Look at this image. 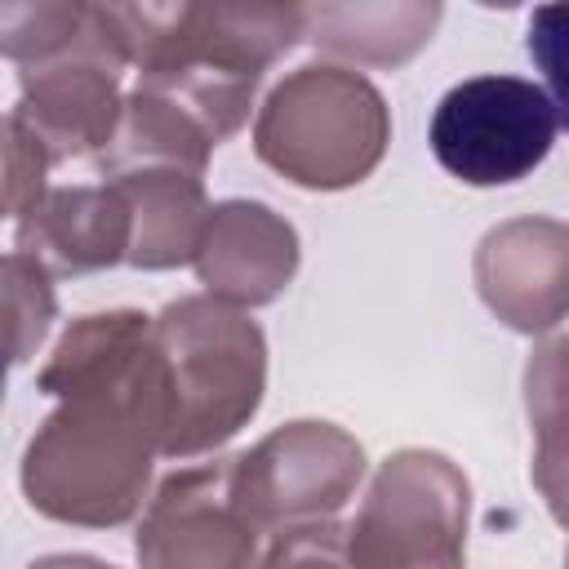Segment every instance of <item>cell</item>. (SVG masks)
<instances>
[{"label": "cell", "mask_w": 569, "mask_h": 569, "mask_svg": "<svg viewBox=\"0 0 569 569\" xmlns=\"http://www.w3.org/2000/svg\"><path fill=\"white\" fill-rule=\"evenodd\" d=\"M160 453L164 400L151 347L142 369L124 382L58 400V409L27 440L22 493L31 511L58 525L116 529L138 516Z\"/></svg>", "instance_id": "cell-1"}, {"label": "cell", "mask_w": 569, "mask_h": 569, "mask_svg": "<svg viewBox=\"0 0 569 569\" xmlns=\"http://www.w3.org/2000/svg\"><path fill=\"white\" fill-rule=\"evenodd\" d=\"M138 84L182 102L222 147L262 71L302 40V4H120Z\"/></svg>", "instance_id": "cell-2"}, {"label": "cell", "mask_w": 569, "mask_h": 569, "mask_svg": "<svg viewBox=\"0 0 569 569\" xmlns=\"http://www.w3.org/2000/svg\"><path fill=\"white\" fill-rule=\"evenodd\" d=\"M164 400V458H200L227 445L262 405L267 338L258 320L213 293H191L151 316Z\"/></svg>", "instance_id": "cell-3"}, {"label": "cell", "mask_w": 569, "mask_h": 569, "mask_svg": "<svg viewBox=\"0 0 569 569\" xmlns=\"http://www.w3.org/2000/svg\"><path fill=\"white\" fill-rule=\"evenodd\" d=\"M391 142L387 98L351 67L307 62L289 71L253 120V156L307 191L365 182Z\"/></svg>", "instance_id": "cell-4"}, {"label": "cell", "mask_w": 569, "mask_h": 569, "mask_svg": "<svg viewBox=\"0 0 569 569\" xmlns=\"http://www.w3.org/2000/svg\"><path fill=\"white\" fill-rule=\"evenodd\" d=\"M471 485L436 449L391 453L347 529L351 569H467Z\"/></svg>", "instance_id": "cell-5"}, {"label": "cell", "mask_w": 569, "mask_h": 569, "mask_svg": "<svg viewBox=\"0 0 569 569\" xmlns=\"http://www.w3.org/2000/svg\"><path fill=\"white\" fill-rule=\"evenodd\" d=\"M129 62L133 49L120 4H89V22L67 49L18 67L22 93L9 116L44 142L53 164L107 151L124 116L120 71Z\"/></svg>", "instance_id": "cell-6"}, {"label": "cell", "mask_w": 569, "mask_h": 569, "mask_svg": "<svg viewBox=\"0 0 569 569\" xmlns=\"http://www.w3.org/2000/svg\"><path fill=\"white\" fill-rule=\"evenodd\" d=\"M556 107L525 76L458 80L431 111V156L467 187H507L529 178L556 142Z\"/></svg>", "instance_id": "cell-7"}, {"label": "cell", "mask_w": 569, "mask_h": 569, "mask_svg": "<svg viewBox=\"0 0 569 569\" xmlns=\"http://www.w3.org/2000/svg\"><path fill=\"white\" fill-rule=\"evenodd\" d=\"M360 480V440L320 418L284 422L267 431L253 449L236 453V493L258 533H284L298 525L329 520L356 493Z\"/></svg>", "instance_id": "cell-8"}, {"label": "cell", "mask_w": 569, "mask_h": 569, "mask_svg": "<svg viewBox=\"0 0 569 569\" xmlns=\"http://www.w3.org/2000/svg\"><path fill=\"white\" fill-rule=\"evenodd\" d=\"M138 569H253L258 525L236 493V458L169 471L133 533Z\"/></svg>", "instance_id": "cell-9"}, {"label": "cell", "mask_w": 569, "mask_h": 569, "mask_svg": "<svg viewBox=\"0 0 569 569\" xmlns=\"http://www.w3.org/2000/svg\"><path fill=\"white\" fill-rule=\"evenodd\" d=\"M480 302L516 333H547L569 316V222L525 213L489 227L471 258Z\"/></svg>", "instance_id": "cell-10"}, {"label": "cell", "mask_w": 569, "mask_h": 569, "mask_svg": "<svg viewBox=\"0 0 569 569\" xmlns=\"http://www.w3.org/2000/svg\"><path fill=\"white\" fill-rule=\"evenodd\" d=\"M298 231L289 218H280L262 200H222L209 209L200 249H196V276L204 293L249 311L276 302L289 280L298 276Z\"/></svg>", "instance_id": "cell-11"}, {"label": "cell", "mask_w": 569, "mask_h": 569, "mask_svg": "<svg viewBox=\"0 0 569 569\" xmlns=\"http://www.w3.org/2000/svg\"><path fill=\"white\" fill-rule=\"evenodd\" d=\"M133 213L116 182L98 187H58L13 222V249L40 258L53 276H84L116 262H129Z\"/></svg>", "instance_id": "cell-12"}, {"label": "cell", "mask_w": 569, "mask_h": 569, "mask_svg": "<svg viewBox=\"0 0 569 569\" xmlns=\"http://www.w3.org/2000/svg\"><path fill=\"white\" fill-rule=\"evenodd\" d=\"M107 182L120 187L133 213V244H129V267L138 271H173L196 262L204 222H209V200L200 173L173 169V164H138L124 173H111Z\"/></svg>", "instance_id": "cell-13"}, {"label": "cell", "mask_w": 569, "mask_h": 569, "mask_svg": "<svg viewBox=\"0 0 569 569\" xmlns=\"http://www.w3.org/2000/svg\"><path fill=\"white\" fill-rule=\"evenodd\" d=\"M440 13H445L440 4H422V0L302 4V40L347 62L400 67L431 40V31L440 27Z\"/></svg>", "instance_id": "cell-14"}, {"label": "cell", "mask_w": 569, "mask_h": 569, "mask_svg": "<svg viewBox=\"0 0 569 569\" xmlns=\"http://www.w3.org/2000/svg\"><path fill=\"white\" fill-rule=\"evenodd\" d=\"M151 351V316L120 307V311H93L67 325V333L53 342L44 369L36 373V387L53 400H67L76 391L124 382L142 369Z\"/></svg>", "instance_id": "cell-15"}, {"label": "cell", "mask_w": 569, "mask_h": 569, "mask_svg": "<svg viewBox=\"0 0 569 569\" xmlns=\"http://www.w3.org/2000/svg\"><path fill=\"white\" fill-rule=\"evenodd\" d=\"M525 413L533 431V489L569 529V333L538 342L525 360Z\"/></svg>", "instance_id": "cell-16"}, {"label": "cell", "mask_w": 569, "mask_h": 569, "mask_svg": "<svg viewBox=\"0 0 569 569\" xmlns=\"http://www.w3.org/2000/svg\"><path fill=\"white\" fill-rule=\"evenodd\" d=\"M53 311H58L53 271L31 253L9 249V258H4V333H9L13 365H27L40 351V342L53 325Z\"/></svg>", "instance_id": "cell-17"}, {"label": "cell", "mask_w": 569, "mask_h": 569, "mask_svg": "<svg viewBox=\"0 0 569 569\" xmlns=\"http://www.w3.org/2000/svg\"><path fill=\"white\" fill-rule=\"evenodd\" d=\"M89 22L84 0H36V4H0V49L13 67L40 62L67 49Z\"/></svg>", "instance_id": "cell-18"}, {"label": "cell", "mask_w": 569, "mask_h": 569, "mask_svg": "<svg viewBox=\"0 0 569 569\" xmlns=\"http://www.w3.org/2000/svg\"><path fill=\"white\" fill-rule=\"evenodd\" d=\"M53 169L44 142L18 124L13 116H4V213L13 222H22L31 209L44 204L49 187H44V173Z\"/></svg>", "instance_id": "cell-19"}, {"label": "cell", "mask_w": 569, "mask_h": 569, "mask_svg": "<svg viewBox=\"0 0 569 569\" xmlns=\"http://www.w3.org/2000/svg\"><path fill=\"white\" fill-rule=\"evenodd\" d=\"M525 49L547 80V98L556 107V120L569 129V0L565 4H538L529 13Z\"/></svg>", "instance_id": "cell-20"}, {"label": "cell", "mask_w": 569, "mask_h": 569, "mask_svg": "<svg viewBox=\"0 0 569 569\" xmlns=\"http://www.w3.org/2000/svg\"><path fill=\"white\" fill-rule=\"evenodd\" d=\"M262 569H351L347 529L333 520L284 529V533H276L271 551L262 556Z\"/></svg>", "instance_id": "cell-21"}, {"label": "cell", "mask_w": 569, "mask_h": 569, "mask_svg": "<svg viewBox=\"0 0 569 569\" xmlns=\"http://www.w3.org/2000/svg\"><path fill=\"white\" fill-rule=\"evenodd\" d=\"M27 569H116V565H107V560H98V556L62 551V556H40V560H31Z\"/></svg>", "instance_id": "cell-22"}, {"label": "cell", "mask_w": 569, "mask_h": 569, "mask_svg": "<svg viewBox=\"0 0 569 569\" xmlns=\"http://www.w3.org/2000/svg\"><path fill=\"white\" fill-rule=\"evenodd\" d=\"M565 569H569V551H565Z\"/></svg>", "instance_id": "cell-23"}]
</instances>
